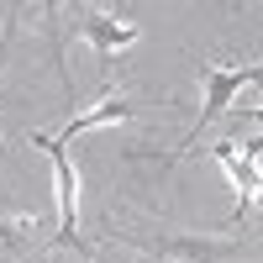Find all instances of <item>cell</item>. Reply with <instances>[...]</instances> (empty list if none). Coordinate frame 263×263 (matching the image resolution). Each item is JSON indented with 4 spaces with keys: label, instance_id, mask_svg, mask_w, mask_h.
<instances>
[{
    "label": "cell",
    "instance_id": "7a4b0ae2",
    "mask_svg": "<svg viewBox=\"0 0 263 263\" xmlns=\"http://www.w3.org/2000/svg\"><path fill=\"white\" fill-rule=\"evenodd\" d=\"M121 242L153 253V263H221V258H232L237 248H242L237 237H184V232H163V237H132V232H121Z\"/></svg>",
    "mask_w": 263,
    "mask_h": 263
},
{
    "label": "cell",
    "instance_id": "3957f363",
    "mask_svg": "<svg viewBox=\"0 0 263 263\" xmlns=\"http://www.w3.org/2000/svg\"><path fill=\"white\" fill-rule=\"evenodd\" d=\"M69 27L95 48V58H100V69H111V58L121 53V48H132V42L142 37V27H132V21H116L111 11H95V6H74V16H69Z\"/></svg>",
    "mask_w": 263,
    "mask_h": 263
},
{
    "label": "cell",
    "instance_id": "52a82bcc",
    "mask_svg": "<svg viewBox=\"0 0 263 263\" xmlns=\"http://www.w3.org/2000/svg\"><path fill=\"white\" fill-rule=\"evenodd\" d=\"M16 16H21V6H11V11H6V32H0V74H6V58H11V37H16ZM0 158H6V147H0Z\"/></svg>",
    "mask_w": 263,
    "mask_h": 263
},
{
    "label": "cell",
    "instance_id": "277c9868",
    "mask_svg": "<svg viewBox=\"0 0 263 263\" xmlns=\"http://www.w3.org/2000/svg\"><path fill=\"white\" fill-rule=\"evenodd\" d=\"M211 153L227 163L232 184H237V211L227 216V227H242V216H248V211H253V200H258V153H263V147H258V137H253L242 153H237L232 142H216Z\"/></svg>",
    "mask_w": 263,
    "mask_h": 263
},
{
    "label": "cell",
    "instance_id": "6da1fadb",
    "mask_svg": "<svg viewBox=\"0 0 263 263\" xmlns=\"http://www.w3.org/2000/svg\"><path fill=\"white\" fill-rule=\"evenodd\" d=\"M200 79H205V105H200V116H195V126L184 132V142L174 147V153H163L158 163H174V158H184L190 147H200V132L216 121L232 105V95H242V84H258L263 79V69L258 63H242V69H221V63H211V58H200Z\"/></svg>",
    "mask_w": 263,
    "mask_h": 263
},
{
    "label": "cell",
    "instance_id": "5b68a950",
    "mask_svg": "<svg viewBox=\"0 0 263 263\" xmlns=\"http://www.w3.org/2000/svg\"><path fill=\"white\" fill-rule=\"evenodd\" d=\"M137 111H142L137 100H121V95H105L100 105H90V111H79V116H69V121H63V132H58V142L69 147V142L79 137V132H90V126H105V121H126V116H137Z\"/></svg>",
    "mask_w": 263,
    "mask_h": 263
},
{
    "label": "cell",
    "instance_id": "8992f818",
    "mask_svg": "<svg viewBox=\"0 0 263 263\" xmlns=\"http://www.w3.org/2000/svg\"><path fill=\"white\" fill-rule=\"evenodd\" d=\"M32 242V221H0V258H11Z\"/></svg>",
    "mask_w": 263,
    "mask_h": 263
}]
</instances>
